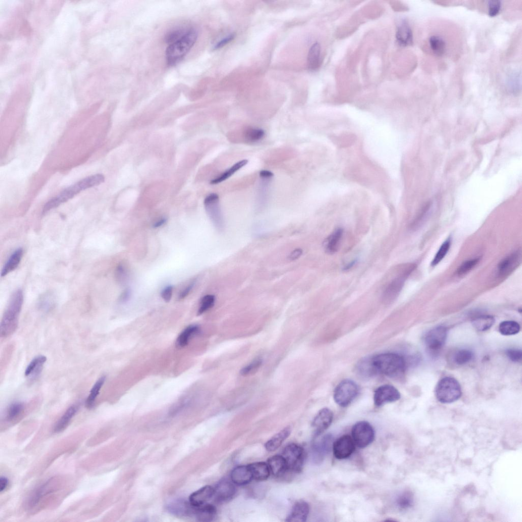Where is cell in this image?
Returning <instances> with one entry per match:
<instances>
[{
	"mask_svg": "<svg viewBox=\"0 0 522 522\" xmlns=\"http://www.w3.org/2000/svg\"><path fill=\"white\" fill-rule=\"evenodd\" d=\"M501 8V2L500 1H489L487 3L488 14L490 16H496L500 12Z\"/></svg>",
	"mask_w": 522,
	"mask_h": 522,
	"instance_id": "681fc988",
	"label": "cell"
},
{
	"mask_svg": "<svg viewBox=\"0 0 522 522\" xmlns=\"http://www.w3.org/2000/svg\"><path fill=\"white\" fill-rule=\"evenodd\" d=\"M78 411L77 406L74 405L67 409L56 424L54 431L59 432L63 431L69 425L71 420Z\"/></svg>",
	"mask_w": 522,
	"mask_h": 522,
	"instance_id": "1f68e13d",
	"label": "cell"
},
{
	"mask_svg": "<svg viewBox=\"0 0 522 522\" xmlns=\"http://www.w3.org/2000/svg\"><path fill=\"white\" fill-rule=\"evenodd\" d=\"M518 256L513 254L501 262L498 266V271L500 275H506L509 273L518 260Z\"/></svg>",
	"mask_w": 522,
	"mask_h": 522,
	"instance_id": "f35d334b",
	"label": "cell"
},
{
	"mask_svg": "<svg viewBox=\"0 0 522 522\" xmlns=\"http://www.w3.org/2000/svg\"><path fill=\"white\" fill-rule=\"evenodd\" d=\"M358 369L360 374L364 376L370 377L377 374L372 363V358L361 361L358 366Z\"/></svg>",
	"mask_w": 522,
	"mask_h": 522,
	"instance_id": "7bdbcfd3",
	"label": "cell"
},
{
	"mask_svg": "<svg viewBox=\"0 0 522 522\" xmlns=\"http://www.w3.org/2000/svg\"><path fill=\"white\" fill-rule=\"evenodd\" d=\"M166 222H167V219L166 218H162V219H161V220H159L158 222H156L154 225V228H159V227L162 226L163 225H164L166 223Z\"/></svg>",
	"mask_w": 522,
	"mask_h": 522,
	"instance_id": "91938a15",
	"label": "cell"
},
{
	"mask_svg": "<svg viewBox=\"0 0 522 522\" xmlns=\"http://www.w3.org/2000/svg\"><path fill=\"white\" fill-rule=\"evenodd\" d=\"M106 377L103 376L100 377L93 385L86 403L88 408L92 409L94 407L97 397L99 393L100 389H102Z\"/></svg>",
	"mask_w": 522,
	"mask_h": 522,
	"instance_id": "836d02e7",
	"label": "cell"
},
{
	"mask_svg": "<svg viewBox=\"0 0 522 522\" xmlns=\"http://www.w3.org/2000/svg\"><path fill=\"white\" fill-rule=\"evenodd\" d=\"M206 211L217 229L222 231L224 228V219L220 205L219 196L216 193L207 196L204 201Z\"/></svg>",
	"mask_w": 522,
	"mask_h": 522,
	"instance_id": "8fae6325",
	"label": "cell"
},
{
	"mask_svg": "<svg viewBox=\"0 0 522 522\" xmlns=\"http://www.w3.org/2000/svg\"><path fill=\"white\" fill-rule=\"evenodd\" d=\"M104 177L97 174L79 181L72 186L63 190L58 195L47 202L43 209V214L60 206L67 201L72 199L81 191L97 186L104 182Z\"/></svg>",
	"mask_w": 522,
	"mask_h": 522,
	"instance_id": "7a4b0ae2",
	"label": "cell"
},
{
	"mask_svg": "<svg viewBox=\"0 0 522 522\" xmlns=\"http://www.w3.org/2000/svg\"><path fill=\"white\" fill-rule=\"evenodd\" d=\"M235 37V36L234 34H231V35L228 36L227 37L223 39V40L219 42L217 44H216L214 47V48L218 49L222 48V47L227 45L228 43L232 42L234 39Z\"/></svg>",
	"mask_w": 522,
	"mask_h": 522,
	"instance_id": "db71d44e",
	"label": "cell"
},
{
	"mask_svg": "<svg viewBox=\"0 0 522 522\" xmlns=\"http://www.w3.org/2000/svg\"><path fill=\"white\" fill-rule=\"evenodd\" d=\"M47 360V357L43 355L34 358L26 369L25 376L33 379L37 378L41 374Z\"/></svg>",
	"mask_w": 522,
	"mask_h": 522,
	"instance_id": "d4e9b609",
	"label": "cell"
},
{
	"mask_svg": "<svg viewBox=\"0 0 522 522\" xmlns=\"http://www.w3.org/2000/svg\"><path fill=\"white\" fill-rule=\"evenodd\" d=\"M282 456L287 465V471L294 473L301 472L306 458L304 449L295 444H290L285 447Z\"/></svg>",
	"mask_w": 522,
	"mask_h": 522,
	"instance_id": "8992f818",
	"label": "cell"
},
{
	"mask_svg": "<svg viewBox=\"0 0 522 522\" xmlns=\"http://www.w3.org/2000/svg\"><path fill=\"white\" fill-rule=\"evenodd\" d=\"M167 509L171 513L182 517H190L194 515L195 508L191 506L189 501H173L168 505Z\"/></svg>",
	"mask_w": 522,
	"mask_h": 522,
	"instance_id": "ffe728a7",
	"label": "cell"
},
{
	"mask_svg": "<svg viewBox=\"0 0 522 522\" xmlns=\"http://www.w3.org/2000/svg\"><path fill=\"white\" fill-rule=\"evenodd\" d=\"M214 487L206 485L193 493L190 497L189 502L192 506L198 507L208 503V501L214 496Z\"/></svg>",
	"mask_w": 522,
	"mask_h": 522,
	"instance_id": "e0dca14e",
	"label": "cell"
},
{
	"mask_svg": "<svg viewBox=\"0 0 522 522\" xmlns=\"http://www.w3.org/2000/svg\"><path fill=\"white\" fill-rule=\"evenodd\" d=\"M131 295V290L129 288L126 289L121 295V296L120 297V301L122 303L126 302L130 299Z\"/></svg>",
	"mask_w": 522,
	"mask_h": 522,
	"instance_id": "9f6ffc18",
	"label": "cell"
},
{
	"mask_svg": "<svg viewBox=\"0 0 522 522\" xmlns=\"http://www.w3.org/2000/svg\"><path fill=\"white\" fill-rule=\"evenodd\" d=\"M264 130L260 128H250L244 132L245 140L250 143H255L262 140L265 136Z\"/></svg>",
	"mask_w": 522,
	"mask_h": 522,
	"instance_id": "74e56055",
	"label": "cell"
},
{
	"mask_svg": "<svg viewBox=\"0 0 522 522\" xmlns=\"http://www.w3.org/2000/svg\"><path fill=\"white\" fill-rule=\"evenodd\" d=\"M500 332L504 335L517 334L521 330L520 325L514 321H505L501 323L499 328Z\"/></svg>",
	"mask_w": 522,
	"mask_h": 522,
	"instance_id": "8d00e7d4",
	"label": "cell"
},
{
	"mask_svg": "<svg viewBox=\"0 0 522 522\" xmlns=\"http://www.w3.org/2000/svg\"><path fill=\"white\" fill-rule=\"evenodd\" d=\"M214 496L218 502H226L231 500L235 495L237 490L232 481L224 479L219 482L215 487Z\"/></svg>",
	"mask_w": 522,
	"mask_h": 522,
	"instance_id": "2e32d148",
	"label": "cell"
},
{
	"mask_svg": "<svg viewBox=\"0 0 522 522\" xmlns=\"http://www.w3.org/2000/svg\"><path fill=\"white\" fill-rule=\"evenodd\" d=\"M507 355L508 358L513 362H521L522 358V352L521 350L516 349H510L507 350Z\"/></svg>",
	"mask_w": 522,
	"mask_h": 522,
	"instance_id": "816d5d0a",
	"label": "cell"
},
{
	"mask_svg": "<svg viewBox=\"0 0 522 522\" xmlns=\"http://www.w3.org/2000/svg\"><path fill=\"white\" fill-rule=\"evenodd\" d=\"M253 476V479L258 481L266 480L270 475V470L267 464L264 462H257L248 465Z\"/></svg>",
	"mask_w": 522,
	"mask_h": 522,
	"instance_id": "83f0119b",
	"label": "cell"
},
{
	"mask_svg": "<svg viewBox=\"0 0 522 522\" xmlns=\"http://www.w3.org/2000/svg\"><path fill=\"white\" fill-rule=\"evenodd\" d=\"M25 408L24 403L22 402H14L11 404L6 412L7 421H12L19 417Z\"/></svg>",
	"mask_w": 522,
	"mask_h": 522,
	"instance_id": "ab89813d",
	"label": "cell"
},
{
	"mask_svg": "<svg viewBox=\"0 0 522 522\" xmlns=\"http://www.w3.org/2000/svg\"><path fill=\"white\" fill-rule=\"evenodd\" d=\"M200 329L196 325H191L185 329L179 335L176 345L179 348H183L187 346L190 340L194 336L198 334Z\"/></svg>",
	"mask_w": 522,
	"mask_h": 522,
	"instance_id": "f546056e",
	"label": "cell"
},
{
	"mask_svg": "<svg viewBox=\"0 0 522 522\" xmlns=\"http://www.w3.org/2000/svg\"><path fill=\"white\" fill-rule=\"evenodd\" d=\"M495 319L493 316L483 315L476 318L473 321L475 328L480 332L489 330L495 323Z\"/></svg>",
	"mask_w": 522,
	"mask_h": 522,
	"instance_id": "e575fe53",
	"label": "cell"
},
{
	"mask_svg": "<svg viewBox=\"0 0 522 522\" xmlns=\"http://www.w3.org/2000/svg\"><path fill=\"white\" fill-rule=\"evenodd\" d=\"M262 363L263 361L261 359L254 360L241 369L240 374L243 376H247L255 373L261 366Z\"/></svg>",
	"mask_w": 522,
	"mask_h": 522,
	"instance_id": "f6af8a7d",
	"label": "cell"
},
{
	"mask_svg": "<svg viewBox=\"0 0 522 522\" xmlns=\"http://www.w3.org/2000/svg\"><path fill=\"white\" fill-rule=\"evenodd\" d=\"M231 478L232 481L238 485L247 484L253 479L248 465L239 466L235 468L232 471Z\"/></svg>",
	"mask_w": 522,
	"mask_h": 522,
	"instance_id": "ac0fdd59",
	"label": "cell"
},
{
	"mask_svg": "<svg viewBox=\"0 0 522 522\" xmlns=\"http://www.w3.org/2000/svg\"><path fill=\"white\" fill-rule=\"evenodd\" d=\"M377 373L391 378H400L405 374L407 362L405 358L396 353H383L372 358Z\"/></svg>",
	"mask_w": 522,
	"mask_h": 522,
	"instance_id": "6da1fadb",
	"label": "cell"
},
{
	"mask_svg": "<svg viewBox=\"0 0 522 522\" xmlns=\"http://www.w3.org/2000/svg\"><path fill=\"white\" fill-rule=\"evenodd\" d=\"M23 256L22 248L16 249L4 265L1 272V277H5L14 271L21 263Z\"/></svg>",
	"mask_w": 522,
	"mask_h": 522,
	"instance_id": "484cf974",
	"label": "cell"
},
{
	"mask_svg": "<svg viewBox=\"0 0 522 522\" xmlns=\"http://www.w3.org/2000/svg\"><path fill=\"white\" fill-rule=\"evenodd\" d=\"M352 438L358 447L364 448L371 444L375 436L373 427L366 422H360L352 428Z\"/></svg>",
	"mask_w": 522,
	"mask_h": 522,
	"instance_id": "ba28073f",
	"label": "cell"
},
{
	"mask_svg": "<svg viewBox=\"0 0 522 522\" xmlns=\"http://www.w3.org/2000/svg\"><path fill=\"white\" fill-rule=\"evenodd\" d=\"M356 261H352L349 264L346 266V267L344 268V270H348V269H350L352 266H353V265L356 264Z\"/></svg>",
	"mask_w": 522,
	"mask_h": 522,
	"instance_id": "94428289",
	"label": "cell"
},
{
	"mask_svg": "<svg viewBox=\"0 0 522 522\" xmlns=\"http://www.w3.org/2000/svg\"><path fill=\"white\" fill-rule=\"evenodd\" d=\"M321 47L318 43L312 45L310 49L308 63L309 68L311 71H315L318 68L321 60Z\"/></svg>",
	"mask_w": 522,
	"mask_h": 522,
	"instance_id": "4dcf8cb0",
	"label": "cell"
},
{
	"mask_svg": "<svg viewBox=\"0 0 522 522\" xmlns=\"http://www.w3.org/2000/svg\"><path fill=\"white\" fill-rule=\"evenodd\" d=\"M115 276L116 280L121 284H125L128 279L127 269L124 265L118 266L116 269Z\"/></svg>",
	"mask_w": 522,
	"mask_h": 522,
	"instance_id": "7dc6e473",
	"label": "cell"
},
{
	"mask_svg": "<svg viewBox=\"0 0 522 522\" xmlns=\"http://www.w3.org/2000/svg\"><path fill=\"white\" fill-rule=\"evenodd\" d=\"M474 358V353L468 349L458 351L454 357V362L459 365H463L470 362Z\"/></svg>",
	"mask_w": 522,
	"mask_h": 522,
	"instance_id": "60d3db41",
	"label": "cell"
},
{
	"mask_svg": "<svg viewBox=\"0 0 522 522\" xmlns=\"http://www.w3.org/2000/svg\"><path fill=\"white\" fill-rule=\"evenodd\" d=\"M447 336V329L443 326L436 327L430 330L425 339V343L429 352L436 355L445 345Z\"/></svg>",
	"mask_w": 522,
	"mask_h": 522,
	"instance_id": "9c48e42d",
	"label": "cell"
},
{
	"mask_svg": "<svg viewBox=\"0 0 522 522\" xmlns=\"http://www.w3.org/2000/svg\"><path fill=\"white\" fill-rule=\"evenodd\" d=\"M428 47L433 54L436 56H442L447 49V43L444 38L440 35H433L428 38Z\"/></svg>",
	"mask_w": 522,
	"mask_h": 522,
	"instance_id": "7402d4cb",
	"label": "cell"
},
{
	"mask_svg": "<svg viewBox=\"0 0 522 522\" xmlns=\"http://www.w3.org/2000/svg\"><path fill=\"white\" fill-rule=\"evenodd\" d=\"M343 234V230L342 228H338L326 239L325 246L328 253L332 254L337 251Z\"/></svg>",
	"mask_w": 522,
	"mask_h": 522,
	"instance_id": "f1b7e54d",
	"label": "cell"
},
{
	"mask_svg": "<svg viewBox=\"0 0 522 522\" xmlns=\"http://www.w3.org/2000/svg\"><path fill=\"white\" fill-rule=\"evenodd\" d=\"M291 432L290 427H287L275 435L272 439L265 444V449L269 452H273L279 449L285 440L287 439Z\"/></svg>",
	"mask_w": 522,
	"mask_h": 522,
	"instance_id": "44dd1931",
	"label": "cell"
},
{
	"mask_svg": "<svg viewBox=\"0 0 522 522\" xmlns=\"http://www.w3.org/2000/svg\"><path fill=\"white\" fill-rule=\"evenodd\" d=\"M267 464L271 474L275 476H281L287 471V465L282 456L277 455L269 458Z\"/></svg>",
	"mask_w": 522,
	"mask_h": 522,
	"instance_id": "603a6c76",
	"label": "cell"
},
{
	"mask_svg": "<svg viewBox=\"0 0 522 522\" xmlns=\"http://www.w3.org/2000/svg\"><path fill=\"white\" fill-rule=\"evenodd\" d=\"M194 508V516L199 521L211 522L216 516L217 510L212 504L206 503L203 506Z\"/></svg>",
	"mask_w": 522,
	"mask_h": 522,
	"instance_id": "cb8c5ba5",
	"label": "cell"
},
{
	"mask_svg": "<svg viewBox=\"0 0 522 522\" xmlns=\"http://www.w3.org/2000/svg\"><path fill=\"white\" fill-rule=\"evenodd\" d=\"M309 512L310 507L308 503L304 501H299L294 504L286 521L306 522L308 519Z\"/></svg>",
	"mask_w": 522,
	"mask_h": 522,
	"instance_id": "d6986e66",
	"label": "cell"
},
{
	"mask_svg": "<svg viewBox=\"0 0 522 522\" xmlns=\"http://www.w3.org/2000/svg\"><path fill=\"white\" fill-rule=\"evenodd\" d=\"M195 281H193L186 288L184 289L182 291V292L179 295V298L180 299H182L188 296V295L190 294V293L193 288L195 285Z\"/></svg>",
	"mask_w": 522,
	"mask_h": 522,
	"instance_id": "11a10c76",
	"label": "cell"
},
{
	"mask_svg": "<svg viewBox=\"0 0 522 522\" xmlns=\"http://www.w3.org/2000/svg\"><path fill=\"white\" fill-rule=\"evenodd\" d=\"M54 305V299L53 296L48 294L43 296L40 301V306L44 310H48L51 308Z\"/></svg>",
	"mask_w": 522,
	"mask_h": 522,
	"instance_id": "f907efd6",
	"label": "cell"
},
{
	"mask_svg": "<svg viewBox=\"0 0 522 522\" xmlns=\"http://www.w3.org/2000/svg\"><path fill=\"white\" fill-rule=\"evenodd\" d=\"M248 162L247 160L244 159L235 163L221 176L212 180L210 182L211 184L215 185L226 181L233 176L236 172H237L240 170L241 168L245 166Z\"/></svg>",
	"mask_w": 522,
	"mask_h": 522,
	"instance_id": "d6a6232c",
	"label": "cell"
},
{
	"mask_svg": "<svg viewBox=\"0 0 522 522\" xmlns=\"http://www.w3.org/2000/svg\"><path fill=\"white\" fill-rule=\"evenodd\" d=\"M173 287L172 285H168L161 292V297L165 302H169L171 300L173 295Z\"/></svg>",
	"mask_w": 522,
	"mask_h": 522,
	"instance_id": "f5cc1de1",
	"label": "cell"
},
{
	"mask_svg": "<svg viewBox=\"0 0 522 522\" xmlns=\"http://www.w3.org/2000/svg\"><path fill=\"white\" fill-rule=\"evenodd\" d=\"M332 436L330 434L320 437L319 435L314 436L312 444V450L314 461L320 462L323 461L326 454L332 447Z\"/></svg>",
	"mask_w": 522,
	"mask_h": 522,
	"instance_id": "5bb4252c",
	"label": "cell"
},
{
	"mask_svg": "<svg viewBox=\"0 0 522 522\" xmlns=\"http://www.w3.org/2000/svg\"><path fill=\"white\" fill-rule=\"evenodd\" d=\"M302 254V249L300 248H297L291 252L289 256V259L290 260L292 261L295 260L299 258L301 256Z\"/></svg>",
	"mask_w": 522,
	"mask_h": 522,
	"instance_id": "6f0895ef",
	"label": "cell"
},
{
	"mask_svg": "<svg viewBox=\"0 0 522 522\" xmlns=\"http://www.w3.org/2000/svg\"><path fill=\"white\" fill-rule=\"evenodd\" d=\"M333 453L336 459L344 460L348 458L355 450V444L351 436L344 435L336 440L332 445Z\"/></svg>",
	"mask_w": 522,
	"mask_h": 522,
	"instance_id": "4fadbf2b",
	"label": "cell"
},
{
	"mask_svg": "<svg viewBox=\"0 0 522 522\" xmlns=\"http://www.w3.org/2000/svg\"><path fill=\"white\" fill-rule=\"evenodd\" d=\"M23 301V293L21 290L16 291L12 295L0 325V335L2 338L8 337L18 328Z\"/></svg>",
	"mask_w": 522,
	"mask_h": 522,
	"instance_id": "3957f363",
	"label": "cell"
},
{
	"mask_svg": "<svg viewBox=\"0 0 522 522\" xmlns=\"http://www.w3.org/2000/svg\"><path fill=\"white\" fill-rule=\"evenodd\" d=\"M412 269L410 267L408 268L406 271L396 277L386 286L381 297L382 301L385 304H390L397 298L407 278L412 272Z\"/></svg>",
	"mask_w": 522,
	"mask_h": 522,
	"instance_id": "30bf717a",
	"label": "cell"
},
{
	"mask_svg": "<svg viewBox=\"0 0 522 522\" xmlns=\"http://www.w3.org/2000/svg\"><path fill=\"white\" fill-rule=\"evenodd\" d=\"M396 39L398 43L401 46H407L412 45L413 33L407 22H403L398 27L396 33Z\"/></svg>",
	"mask_w": 522,
	"mask_h": 522,
	"instance_id": "4316f807",
	"label": "cell"
},
{
	"mask_svg": "<svg viewBox=\"0 0 522 522\" xmlns=\"http://www.w3.org/2000/svg\"><path fill=\"white\" fill-rule=\"evenodd\" d=\"M215 297L212 295L205 296L201 299L200 305L197 312V315H201L210 309L214 305Z\"/></svg>",
	"mask_w": 522,
	"mask_h": 522,
	"instance_id": "ee69618b",
	"label": "cell"
},
{
	"mask_svg": "<svg viewBox=\"0 0 522 522\" xmlns=\"http://www.w3.org/2000/svg\"><path fill=\"white\" fill-rule=\"evenodd\" d=\"M437 400L442 403H451L462 396L461 386L459 381L451 377H445L437 383L435 390Z\"/></svg>",
	"mask_w": 522,
	"mask_h": 522,
	"instance_id": "5b68a950",
	"label": "cell"
},
{
	"mask_svg": "<svg viewBox=\"0 0 522 522\" xmlns=\"http://www.w3.org/2000/svg\"><path fill=\"white\" fill-rule=\"evenodd\" d=\"M414 503V495L410 491L403 492L399 495L396 499V504L398 507L404 510L412 508Z\"/></svg>",
	"mask_w": 522,
	"mask_h": 522,
	"instance_id": "d590c367",
	"label": "cell"
},
{
	"mask_svg": "<svg viewBox=\"0 0 522 522\" xmlns=\"http://www.w3.org/2000/svg\"><path fill=\"white\" fill-rule=\"evenodd\" d=\"M401 397L399 391L392 385H381L376 390L374 394V402L377 407H381L384 404L395 402Z\"/></svg>",
	"mask_w": 522,
	"mask_h": 522,
	"instance_id": "7c38bea8",
	"label": "cell"
},
{
	"mask_svg": "<svg viewBox=\"0 0 522 522\" xmlns=\"http://www.w3.org/2000/svg\"><path fill=\"white\" fill-rule=\"evenodd\" d=\"M451 246V240L450 239L446 240L441 246L439 249L436 252L433 260L431 265L434 266L439 264L445 257L448 253Z\"/></svg>",
	"mask_w": 522,
	"mask_h": 522,
	"instance_id": "b9f144b4",
	"label": "cell"
},
{
	"mask_svg": "<svg viewBox=\"0 0 522 522\" xmlns=\"http://www.w3.org/2000/svg\"><path fill=\"white\" fill-rule=\"evenodd\" d=\"M333 413L328 408L320 411L314 418L312 427L315 429V435H321L331 425L333 420Z\"/></svg>",
	"mask_w": 522,
	"mask_h": 522,
	"instance_id": "9a60e30c",
	"label": "cell"
},
{
	"mask_svg": "<svg viewBox=\"0 0 522 522\" xmlns=\"http://www.w3.org/2000/svg\"><path fill=\"white\" fill-rule=\"evenodd\" d=\"M479 262V258H475L466 261L459 268L458 274L459 276H463L467 274L471 270H473V269L477 265Z\"/></svg>",
	"mask_w": 522,
	"mask_h": 522,
	"instance_id": "bcb514c9",
	"label": "cell"
},
{
	"mask_svg": "<svg viewBox=\"0 0 522 522\" xmlns=\"http://www.w3.org/2000/svg\"><path fill=\"white\" fill-rule=\"evenodd\" d=\"M197 38V32L194 29H189L181 38L168 46L166 50L168 64H175L186 56L195 43Z\"/></svg>",
	"mask_w": 522,
	"mask_h": 522,
	"instance_id": "277c9868",
	"label": "cell"
},
{
	"mask_svg": "<svg viewBox=\"0 0 522 522\" xmlns=\"http://www.w3.org/2000/svg\"><path fill=\"white\" fill-rule=\"evenodd\" d=\"M9 481L8 479L5 477H1L0 478V491L2 492L4 491L8 485Z\"/></svg>",
	"mask_w": 522,
	"mask_h": 522,
	"instance_id": "680465c9",
	"label": "cell"
},
{
	"mask_svg": "<svg viewBox=\"0 0 522 522\" xmlns=\"http://www.w3.org/2000/svg\"><path fill=\"white\" fill-rule=\"evenodd\" d=\"M359 391V387L354 381L344 380L336 386L334 391V401L340 407H347L357 397Z\"/></svg>",
	"mask_w": 522,
	"mask_h": 522,
	"instance_id": "52a82bcc",
	"label": "cell"
},
{
	"mask_svg": "<svg viewBox=\"0 0 522 522\" xmlns=\"http://www.w3.org/2000/svg\"><path fill=\"white\" fill-rule=\"evenodd\" d=\"M188 30L189 29H178L172 31L166 36L165 41L170 45L181 38Z\"/></svg>",
	"mask_w": 522,
	"mask_h": 522,
	"instance_id": "c3c4849f",
	"label": "cell"
}]
</instances>
